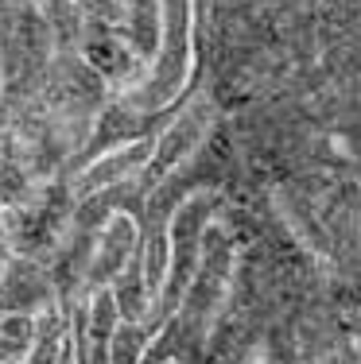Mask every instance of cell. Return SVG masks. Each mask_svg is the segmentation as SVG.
<instances>
[{"mask_svg":"<svg viewBox=\"0 0 361 364\" xmlns=\"http://www.w3.org/2000/svg\"><path fill=\"white\" fill-rule=\"evenodd\" d=\"M187 28H191V4L187 0H167V58H159V74L152 82V93L144 97V105H159V101H171V93L187 82V63H191V39H187Z\"/></svg>","mask_w":361,"mask_h":364,"instance_id":"cell-1","label":"cell"}]
</instances>
